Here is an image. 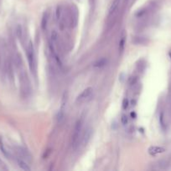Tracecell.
<instances>
[{
    "mask_svg": "<svg viewBox=\"0 0 171 171\" xmlns=\"http://www.w3.org/2000/svg\"><path fill=\"white\" fill-rule=\"evenodd\" d=\"M19 68V82H20V89H21V93L24 97L29 96L31 93V85H30V78L27 75L26 71L24 69Z\"/></svg>",
    "mask_w": 171,
    "mask_h": 171,
    "instance_id": "1",
    "label": "cell"
},
{
    "mask_svg": "<svg viewBox=\"0 0 171 171\" xmlns=\"http://www.w3.org/2000/svg\"><path fill=\"white\" fill-rule=\"evenodd\" d=\"M26 55L30 71L33 73L34 75H36V69H37L36 58H35V53H34V45L31 41L29 42V44L27 45Z\"/></svg>",
    "mask_w": 171,
    "mask_h": 171,
    "instance_id": "2",
    "label": "cell"
},
{
    "mask_svg": "<svg viewBox=\"0 0 171 171\" xmlns=\"http://www.w3.org/2000/svg\"><path fill=\"white\" fill-rule=\"evenodd\" d=\"M84 121H85L84 116H82L81 118H79V119L76 123V125H75L73 134L71 137V145L74 148H76L78 145L77 144H78L81 136H82V130H83V126H84Z\"/></svg>",
    "mask_w": 171,
    "mask_h": 171,
    "instance_id": "3",
    "label": "cell"
},
{
    "mask_svg": "<svg viewBox=\"0 0 171 171\" xmlns=\"http://www.w3.org/2000/svg\"><path fill=\"white\" fill-rule=\"evenodd\" d=\"M15 152L17 154V157L25 160L27 163L31 162L32 155L30 154V153L26 149H24L23 147H20V146H18V147H15Z\"/></svg>",
    "mask_w": 171,
    "mask_h": 171,
    "instance_id": "4",
    "label": "cell"
},
{
    "mask_svg": "<svg viewBox=\"0 0 171 171\" xmlns=\"http://www.w3.org/2000/svg\"><path fill=\"white\" fill-rule=\"evenodd\" d=\"M67 103V93H64L63 98H62V101H61V105H60V108L58 115H57V120L58 122L60 123L64 119L65 116V111H66V107Z\"/></svg>",
    "mask_w": 171,
    "mask_h": 171,
    "instance_id": "5",
    "label": "cell"
},
{
    "mask_svg": "<svg viewBox=\"0 0 171 171\" xmlns=\"http://www.w3.org/2000/svg\"><path fill=\"white\" fill-rule=\"evenodd\" d=\"M92 93V89L91 87L86 88V89H84L82 93H80L78 96H77L76 99V102L78 103V104H81V103L85 102V101L91 96Z\"/></svg>",
    "mask_w": 171,
    "mask_h": 171,
    "instance_id": "6",
    "label": "cell"
},
{
    "mask_svg": "<svg viewBox=\"0 0 171 171\" xmlns=\"http://www.w3.org/2000/svg\"><path fill=\"white\" fill-rule=\"evenodd\" d=\"M164 151H165V149L160 146H151L149 149V153L151 155H156L159 154H162Z\"/></svg>",
    "mask_w": 171,
    "mask_h": 171,
    "instance_id": "7",
    "label": "cell"
},
{
    "mask_svg": "<svg viewBox=\"0 0 171 171\" xmlns=\"http://www.w3.org/2000/svg\"><path fill=\"white\" fill-rule=\"evenodd\" d=\"M16 162H17V164H18L19 167L21 168L22 169H24V170H30V167L29 166V164H28V163H27L25 160H22V159H20L19 157H16Z\"/></svg>",
    "mask_w": 171,
    "mask_h": 171,
    "instance_id": "8",
    "label": "cell"
},
{
    "mask_svg": "<svg viewBox=\"0 0 171 171\" xmlns=\"http://www.w3.org/2000/svg\"><path fill=\"white\" fill-rule=\"evenodd\" d=\"M119 4H120V0H114L113 1V3H112L111 7H110V9H109V17L115 14V13L118 8Z\"/></svg>",
    "mask_w": 171,
    "mask_h": 171,
    "instance_id": "9",
    "label": "cell"
},
{
    "mask_svg": "<svg viewBox=\"0 0 171 171\" xmlns=\"http://www.w3.org/2000/svg\"><path fill=\"white\" fill-rule=\"evenodd\" d=\"M92 136V130L88 128L86 130V132L84 133V135H83V138H82V144L84 145H86L88 141L90 140V138Z\"/></svg>",
    "mask_w": 171,
    "mask_h": 171,
    "instance_id": "10",
    "label": "cell"
},
{
    "mask_svg": "<svg viewBox=\"0 0 171 171\" xmlns=\"http://www.w3.org/2000/svg\"><path fill=\"white\" fill-rule=\"evenodd\" d=\"M48 20H49V14L48 12H46L43 15V18L41 20V29L43 30L46 29L47 28V24H48Z\"/></svg>",
    "mask_w": 171,
    "mask_h": 171,
    "instance_id": "11",
    "label": "cell"
},
{
    "mask_svg": "<svg viewBox=\"0 0 171 171\" xmlns=\"http://www.w3.org/2000/svg\"><path fill=\"white\" fill-rule=\"evenodd\" d=\"M16 35L19 39L22 40L23 37H24V29H23V27L20 24H18L16 27Z\"/></svg>",
    "mask_w": 171,
    "mask_h": 171,
    "instance_id": "12",
    "label": "cell"
},
{
    "mask_svg": "<svg viewBox=\"0 0 171 171\" xmlns=\"http://www.w3.org/2000/svg\"><path fill=\"white\" fill-rule=\"evenodd\" d=\"M125 34L123 33L122 36H121V39L119 41V51L120 53H123V50H124V47H125Z\"/></svg>",
    "mask_w": 171,
    "mask_h": 171,
    "instance_id": "13",
    "label": "cell"
},
{
    "mask_svg": "<svg viewBox=\"0 0 171 171\" xmlns=\"http://www.w3.org/2000/svg\"><path fill=\"white\" fill-rule=\"evenodd\" d=\"M106 63H107V60H105V59H101V60H97V62L94 63V67H97V68L103 67Z\"/></svg>",
    "mask_w": 171,
    "mask_h": 171,
    "instance_id": "14",
    "label": "cell"
},
{
    "mask_svg": "<svg viewBox=\"0 0 171 171\" xmlns=\"http://www.w3.org/2000/svg\"><path fill=\"white\" fill-rule=\"evenodd\" d=\"M121 122H122V124H123V125H126V124H127V123H128V118H127V116L125 115H122V118H121Z\"/></svg>",
    "mask_w": 171,
    "mask_h": 171,
    "instance_id": "15",
    "label": "cell"
},
{
    "mask_svg": "<svg viewBox=\"0 0 171 171\" xmlns=\"http://www.w3.org/2000/svg\"><path fill=\"white\" fill-rule=\"evenodd\" d=\"M128 104H129V101L128 99L125 98L123 101V109H127V108H128Z\"/></svg>",
    "mask_w": 171,
    "mask_h": 171,
    "instance_id": "16",
    "label": "cell"
},
{
    "mask_svg": "<svg viewBox=\"0 0 171 171\" xmlns=\"http://www.w3.org/2000/svg\"><path fill=\"white\" fill-rule=\"evenodd\" d=\"M0 169H8V168L6 167V165L4 164V163L2 161V160H0Z\"/></svg>",
    "mask_w": 171,
    "mask_h": 171,
    "instance_id": "17",
    "label": "cell"
},
{
    "mask_svg": "<svg viewBox=\"0 0 171 171\" xmlns=\"http://www.w3.org/2000/svg\"><path fill=\"white\" fill-rule=\"evenodd\" d=\"M169 58H170V60H171V49L169 51Z\"/></svg>",
    "mask_w": 171,
    "mask_h": 171,
    "instance_id": "18",
    "label": "cell"
}]
</instances>
